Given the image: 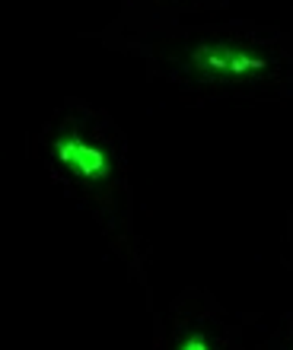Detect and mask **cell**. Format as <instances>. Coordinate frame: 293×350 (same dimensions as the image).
<instances>
[{"label":"cell","mask_w":293,"mask_h":350,"mask_svg":"<svg viewBox=\"0 0 293 350\" xmlns=\"http://www.w3.org/2000/svg\"><path fill=\"white\" fill-rule=\"evenodd\" d=\"M102 45L134 57L179 96L293 102V29L252 19H150L118 13Z\"/></svg>","instance_id":"6da1fadb"},{"label":"cell","mask_w":293,"mask_h":350,"mask_svg":"<svg viewBox=\"0 0 293 350\" xmlns=\"http://www.w3.org/2000/svg\"><path fill=\"white\" fill-rule=\"evenodd\" d=\"M48 169L71 188L99 194L125 172V137L112 115L80 96H64L38 131Z\"/></svg>","instance_id":"7a4b0ae2"},{"label":"cell","mask_w":293,"mask_h":350,"mask_svg":"<svg viewBox=\"0 0 293 350\" xmlns=\"http://www.w3.org/2000/svg\"><path fill=\"white\" fill-rule=\"evenodd\" d=\"M227 0H121L118 13L128 16H150V19H201L214 13Z\"/></svg>","instance_id":"3957f363"},{"label":"cell","mask_w":293,"mask_h":350,"mask_svg":"<svg viewBox=\"0 0 293 350\" xmlns=\"http://www.w3.org/2000/svg\"><path fill=\"white\" fill-rule=\"evenodd\" d=\"M173 350H217L211 341V334L204 332V328H185L179 338H175Z\"/></svg>","instance_id":"277c9868"}]
</instances>
